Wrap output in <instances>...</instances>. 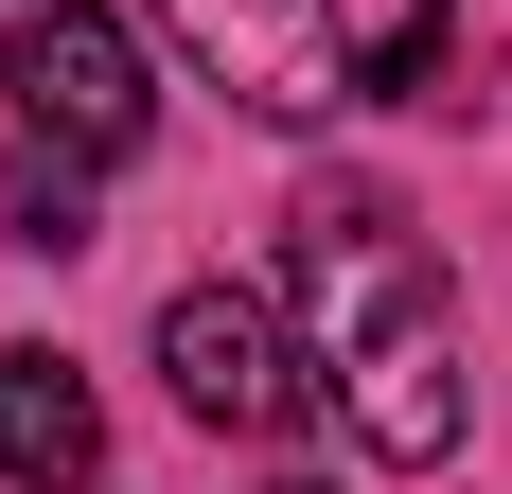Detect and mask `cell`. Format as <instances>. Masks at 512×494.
I'll use <instances>...</instances> for the list:
<instances>
[{"label": "cell", "instance_id": "3", "mask_svg": "<svg viewBox=\"0 0 512 494\" xmlns=\"http://www.w3.org/2000/svg\"><path fill=\"white\" fill-rule=\"evenodd\" d=\"M159 371H177V406L230 424V442L318 424V353L283 336V300H248V283H177V300H159Z\"/></svg>", "mask_w": 512, "mask_h": 494}, {"label": "cell", "instance_id": "4", "mask_svg": "<svg viewBox=\"0 0 512 494\" xmlns=\"http://www.w3.org/2000/svg\"><path fill=\"white\" fill-rule=\"evenodd\" d=\"M212 53V89L248 106V124H336V106H371V53L336 0H177Z\"/></svg>", "mask_w": 512, "mask_h": 494}, {"label": "cell", "instance_id": "5", "mask_svg": "<svg viewBox=\"0 0 512 494\" xmlns=\"http://www.w3.org/2000/svg\"><path fill=\"white\" fill-rule=\"evenodd\" d=\"M0 477L18 494H89L106 477V406L71 353H0Z\"/></svg>", "mask_w": 512, "mask_h": 494}, {"label": "cell", "instance_id": "7", "mask_svg": "<svg viewBox=\"0 0 512 494\" xmlns=\"http://www.w3.org/2000/svg\"><path fill=\"white\" fill-rule=\"evenodd\" d=\"M265 494H318V477H265Z\"/></svg>", "mask_w": 512, "mask_h": 494}, {"label": "cell", "instance_id": "6", "mask_svg": "<svg viewBox=\"0 0 512 494\" xmlns=\"http://www.w3.org/2000/svg\"><path fill=\"white\" fill-rule=\"evenodd\" d=\"M0 230H18V247H36V265H71V247H89V159H18V177H0Z\"/></svg>", "mask_w": 512, "mask_h": 494}, {"label": "cell", "instance_id": "2", "mask_svg": "<svg viewBox=\"0 0 512 494\" xmlns=\"http://www.w3.org/2000/svg\"><path fill=\"white\" fill-rule=\"evenodd\" d=\"M0 89H18V124H36L53 159H142V124H159V71H142V36L106 18V0H36L18 18V53H0Z\"/></svg>", "mask_w": 512, "mask_h": 494}, {"label": "cell", "instance_id": "1", "mask_svg": "<svg viewBox=\"0 0 512 494\" xmlns=\"http://www.w3.org/2000/svg\"><path fill=\"white\" fill-rule=\"evenodd\" d=\"M301 300H318V353H336V406H354V442L389 459V477H424V459H460V300H442V265L407 247V212L371 195V177H318L301 212Z\"/></svg>", "mask_w": 512, "mask_h": 494}]
</instances>
